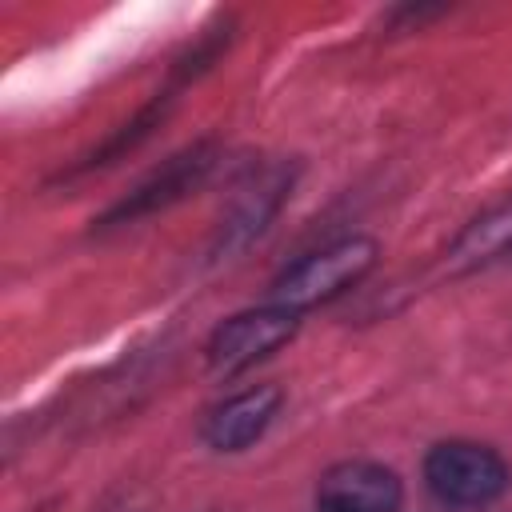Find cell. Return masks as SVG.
Here are the masks:
<instances>
[{"instance_id": "1", "label": "cell", "mask_w": 512, "mask_h": 512, "mask_svg": "<svg viewBox=\"0 0 512 512\" xmlns=\"http://www.w3.org/2000/svg\"><path fill=\"white\" fill-rule=\"evenodd\" d=\"M372 264H376V244L368 236L336 240V244L304 256L300 264H292L284 276H276L272 304L276 308H288V312L316 308V304L348 292L352 284H360Z\"/></svg>"}, {"instance_id": "2", "label": "cell", "mask_w": 512, "mask_h": 512, "mask_svg": "<svg viewBox=\"0 0 512 512\" xmlns=\"http://www.w3.org/2000/svg\"><path fill=\"white\" fill-rule=\"evenodd\" d=\"M424 480L448 504H488L508 488V468L484 444L448 440L428 452Z\"/></svg>"}, {"instance_id": "7", "label": "cell", "mask_w": 512, "mask_h": 512, "mask_svg": "<svg viewBox=\"0 0 512 512\" xmlns=\"http://www.w3.org/2000/svg\"><path fill=\"white\" fill-rule=\"evenodd\" d=\"M512 252V192L504 200H496L492 208H484L448 248V268L456 272H468V268H480L496 256Z\"/></svg>"}, {"instance_id": "5", "label": "cell", "mask_w": 512, "mask_h": 512, "mask_svg": "<svg viewBox=\"0 0 512 512\" xmlns=\"http://www.w3.org/2000/svg\"><path fill=\"white\" fill-rule=\"evenodd\" d=\"M208 168H212V148H208V144H196V148L172 156L156 176H148L140 188H132L100 224L112 228V224L140 220V216H148V212H156V208H168L172 200H180L184 192H192V188L204 180Z\"/></svg>"}, {"instance_id": "4", "label": "cell", "mask_w": 512, "mask_h": 512, "mask_svg": "<svg viewBox=\"0 0 512 512\" xmlns=\"http://www.w3.org/2000/svg\"><path fill=\"white\" fill-rule=\"evenodd\" d=\"M320 512H400V480L372 460H344L316 488Z\"/></svg>"}, {"instance_id": "3", "label": "cell", "mask_w": 512, "mask_h": 512, "mask_svg": "<svg viewBox=\"0 0 512 512\" xmlns=\"http://www.w3.org/2000/svg\"><path fill=\"white\" fill-rule=\"evenodd\" d=\"M296 316L300 312H288V308H276V304L228 316L212 332V340H208V364H212V372L232 376V372H244L248 364H256L260 356L276 352L280 344L292 340V332L300 324Z\"/></svg>"}, {"instance_id": "6", "label": "cell", "mask_w": 512, "mask_h": 512, "mask_svg": "<svg viewBox=\"0 0 512 512\" xmlns=\"http://www.w3.org/2000/svg\"><path fill=\"white\" fill-rule=\"evenodd\" d=\"M276 408H280V388L276 384H256V388L224 400L220 408H212V416L204 424V440L216 452H240L272 424Z\"/></svg>"}]
</instances>
